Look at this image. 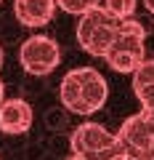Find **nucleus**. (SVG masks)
<instances>
[{"label": "nucleus", "mask_w": 154, "mask_h": 160, "mask_svg": "<svg viewBox=\"0 0 154 160\" xmlns=\"http://www.w3.org/2000/svg\"><path fill=\"white\" fill-rule=\"evenodd\" d=\"M143 40H146V29L136 19H125L120 22L117 38H114L112 48H109L104 62L114 69V72H136L143 62H146V51H143Z\"/></svg>", "instance_id": "obj_1"}, {"label": "nucleus", "mask_w": 154, "mask_h": 160, "mask_svg": "<svg viewBox=\"0 0 154 160\" xmlns=\"http://www.w3.org/2000/svg\"><path fill=\"white\" fill-rule=\"evenodd\" d=\"M117 29H120V22L114 16H109L104 8H93V11L82 13L77 22V43L91 56L106 59L114 38H117Z\"/></svg>", "instance_id": "obj_2"}, {"label": "nucleus", "mask_w": 154, "mask_h": 160, "mask_svg": "<svg viewBox=\"0 0 154 160\" xmlns=\"http://www.w3.org/2000/svg\"><path fill=\"white\" fill-rule=\"evenodd\" d=\"M117 142L130 160H152L154 158V118L149 112L130 115L117 131Z\"/></svg>", "instance_id": "obj_3"}, {"label": "nucleus", "mask_w": 154, "mask_h": 160, "mask_svg": "<svg viewBox=\"0 0 154 160\" xmlns=\"http://www.w3.org/2000/svg\"><path fill=\"white\" fill-rule=\"evenodd\" d=\"M19 62H21L24 72L29 75H51L53 69L61 62V51H58V43L48 35H35V38L24 40L21 51H19Z\"/></svg>", "instance_id": "obj_4"}, {"label": "nucleus", "mask_w": 154, "mask_h": 160, "mask_svg": "<svg viewBox=\"0 0 154 160\" xmlns=\"http://www.w3.org/2000/svg\"><path fill=\"white\" fill-rule=\"evenodd\" d=\"M77 86H80V115H91L96 109H101L106 104L109 96V86L104 75L93 67H77L74 69Z\"/></svg>", "instance_id": "obj_5"}, {"label": "nucleus", "mask_w": 154, "mask_h": 160, "mask_svg": "<svg viewBox=\"0 0 154 160\" xmlns=\"http://www.w3.org/2000/svg\"><path fill=\"white\" fill-rule=\"evenodd\" d=\"M117 144V133L106 131L98 123H82L72 131L69 136V147H72V155H98L104 149L114 147Z\"/></svg>", "instance_id": "obj_6"}, {"label": "nucleus", "mask_w": 154, "mask_h": 160, "mask_svg": "<svg viewBox=\"0 0 154 160\" xmlns=\"http://www.w3.org/2000/svg\"><path fill=\"white\" fill-rule=\"evenodd\" d=\"M32 107L24 99H6L0 107V131L3 133H24L32 126Z\"/></svg>", "instance_id": "obj_7"}, {"label": "nucleus", "mask_w": 154, "mask_h": 160, "mask_svg": "<svg viewBox=\"0 0 154 160\" xmlns=\"http://www.w3.org/2000/svg\"><path fill=\"white\" fill-rule=\"evenodd\" d=\"M56 13V0H13V16L24 27H45Z\"/></svg>", "instance_id": "obj_8"}, {"label": "nucleus", "mask_w": 154, "mask_h": 160, "mask_svg": "<svg viewBox=\"0 0 154 160\" xmlns=\"http://www.w3.org/2000/svg\"><path fill=\"white\" fill-rule=\"evenodd\" d=\"M136 0H104V11L109 13V16H114L117 22H125V19H133V13H136Z\"/></svg>", "instance_id": "obj_9"}, {"label": "nucleus", "mask_w": 154, "mask_h": 160, "mask_svg": "<svg viewBox=\"0 0 154 160\" xmlns=\"http://www.w3.org/2000/svg\"><path fill=\"white\" fill-rule=\"evenodd\" d=\"M56 6L67 13H74V16H82V13L93 11V8H101L104 0H56Z\"/></svg>", "instance_id": "obj_10"}, {"label": "nucleus", "mask_w": 154, "mask_h": 160, "mask_svg": "<svg viewBox=\"0 0 154 160\" xmlns=\"http://www.w3.org/2000/svg\"><path fill=\"white\" fill-rule=\"evenodd\" d=\"M138 88H154V59H146L133 72V91H138Z\"/></svg>", "instance_id": "obj_11"}, {"label": "nucleus", "mask_w": 154, "mask_h": 160, "mask_svg": "<svg viewBox=\"0 0 154 160\" xmlns=\"http://www.w3.org/2000/svg\"><path fill=\"white\" fill-rule=\"evenodd\" d=\"M85 158H91V160H130V158L125 155V149L120 147V142L114 144V147L104 149V152H98V155H85Z\"/></svg>", "instance_id": "obj_12"}, {"label": "nucleus", "mask_w": 154, "mask_h": 160, "mask_svg": "<svg viewBox=\"0 0 154 160\" xmlns=\"http://www.w3.org/2000/svg\"><path fill=\"white\" fill-rule=\"evenodd\" d=\"M3 102H6V86H3V80H0V107H3Z\"/></svg>", "instance_id": "obj_13"}, {"label": "nucleus", "mask_w": 154, "mask_h": 160, "mask_svg": "<svg viewBox=\"0 0 154 160\" xmlns=\"http://www.w3.org/2000/svg\"><path fill=\"white\" fill-rule=\"evenodd\" d=\"M143 6H146V11L154 13V0H143Z\"/></svg>", "instance_id": "obj_14"}, {"label": "nucleus", "mask_w": 154, "mask_h": 160, "mask_svg": "<svg viewBox=\"0 0 154 160\" xmlns=\"http://www.w3.org/2000/svg\"><path fill=\"white\" fill-rule=\"evenodd\" d=\"M67 160H91V158H85V155H69Z\"/></svg>", "instance_id": "obj_15"}, {"label": "nucleus", "mask_w": 154, "mask_h": 160, "mask_svg": "<svg viewBox=\"0 0 154 160\" xmlns=\"http://www.w3.org/2000/svg\"><path fill=\"white\" fill-rule=\"evenodd\" d=\"M0 67H3V48H0Z\"/></svg>", "instance_id": "obj_16"}, {"label": "nucleus", "mask_w": 154, "mask_h": 160, "mask_svg": "<svg viewBox=\"0 0 154 160\" xmlns=\"http://www.w3.org/2000/svg\"><path fill=\"white\" fill-rule=\"evenodd\" d=\"M0 3H3V0H0Z\"/></svg>", "instance_id": "obj_17"}, {"label": "nucleus", "mask_w": 154, "mask_h": 160, "mask_svg": "<svg viewBox=\"0 0 154 160\" xmlns=\"http://www.w3.org/2000/svg\"><path fill=\"white\" fill-rule=\"evenodd\" d=\"M152 160H154V158H152Z\"/></svg>", "instance_id": "obj_18"}]
</instances>
